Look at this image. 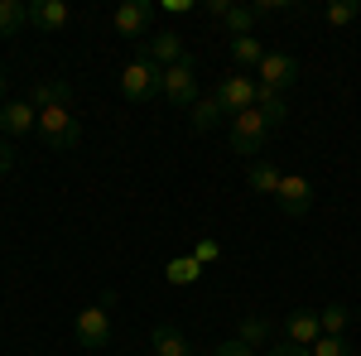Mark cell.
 <instances>
[{"label":"cell","mask_w":361,"mask_h":356,"mask_svg":"<svg viewBox=\"0 0 361 356\" xmlns=\"http://www.w3.org/2000/svg\"><path fill=\"white\" fill-rule=\"evenodd\" d=\"M29 106L34 111H49V106H73V87L54 78V82H34L29 87Z\"/></svg>","instance_id":"cell-14"},{"label":"cell","mask_w":361,"mask_h":356,"mask_svg":"<svg viewBox=\"0 0 361 356\" xmlns=\"http://www.w3.org/2000/svg\"><path fill=\"white\" fill-rule=\"evenodd\" d=\"M236 337H241L246 347H260V342L270 337V323H265V318H241V328H236Z\"/></svg>","instance_id":"cell-25"},{"label":"cell","mask_w":361,"mask_h":356,"mask_svg":"<svg viewBox=\"0 0 361 356\" xmlns=\"http://www.w3.org/2000/svg\"><path fill=\"white\" fill-rule=\"evenodd\" d=\"M231 154H260L265 149V140H270V125H265V116L250 106L241 116H231Z\"/></svg>","instance_id":"cell-3"},{"label":"cell","mask_w":361,"mask_h":356,"mask_svg":"<svg viewBox=\"0 0 361 356\" xmlns=\"http://www.w3.org/2000/svg\"><path fill=\"white\" fill-rule=\"evenodd\" d=\"M318 323H323V337H342L347 323H352V308H347V303H328V308L318 313Z\"/></svg>","instance_id":"cell-22"},{"label":"cell","mask_w":361,"mask_h":356,"mask_svg":"<svg viewBox=\"0 0 361 356\" xmlns=\"http://www.w3.org/2000/svg\"><path fill=\"white\" fill-rule=\"evenodd\" d=\"M0 130H5V140H20L29 130H39V111L29 102H5L0 106Z\"/></svg>","instance_id":"cell-11"},{"label":"cell","mask_w":361,"mask_h":356,"mask_svg":"<svg viewBox=\"0 0 361 356\" xmlns=\"http://www.w3.org/2000/svg\"><path fill=\"white\" fill-rule=\"evenodd\" d=\"M29 25V5L25 0H0V39H15Z\"/></svg>","instance_id":"cell-20"},{"label":"cell","mask_w":361,"mask_h":356,"mask_svg":"<svg viewBox=\"0 0 361 356\" xmlns=\"http://www.w3.org/2000/svg\"><path fill=\"white\" fill-rule=\"evenodd\" d=\"M255 78H260V87H270V92H289L294 87V78H299V58L294 54H265V63L255 68Z\"/></svg>","instance_id":"cell-7"},{"label":"cell","mask_w":361,"mask_h":356,"mask_svg":"<svg viewBox=\"0 0 361 356\" xmlns=\"http://www.w3.org/2000/svg\"><path fill=\"white\" fill-rule=\"evenodd\" d=\"M193 260H197V265H212V260H222V246L207 236V241H197V246H193Z\"/></svg>","instance_id":"cell-27"},{"label":"cell","mask_w":361,"mask_h":356,"mask_svg":"<svg viewBox=\"0 0 361 356\" xmlns=\"http://www.w3.org/2000/svg\"><path fill=\"white\" fill-rule=\"evenodd\" d=\"M222 116H226V111H222V102H217V97H197V102H193V116H188V125H193L197 135H207V130H212Z\"/></svg>","instance_id":"cell-18"},{"label":"cell","mask_w":361,"mask_h":356,"mask_svg":"<svg viewBox=\"0 0 361 356\" xmlns=\"http://www.w3.org/2000/svg\"><path fill=\"white\" fill-rule=\"evenodd\" d=\"M39 140H44L54 154H63V149H78V145H82V125H78L73 106H49V111H39Z\"/></svg>","instance_id":"cell-1"},{"label":"cell","mask_w":361,"mask_h":356,"mask_svg":"<svg viewBox=\"0 0 361 356\" xmlns=\"http://www.w3.org/2000/svg\"><path fill=\"white\" fill-rule=\"evenodd\" d=\"M159 73H164V68H154L145 54L130 58L126 73H121V97L135 102V106H140V102H149V97H159Z\"/></svg>","instance_id":"cell-2"},{"label":"cell","mask_w":361,"mask_h":356,"mask_svg":"<svg viewBox=\"0 0 361 356\" xmlns=\"http://www.w3.org/2000/svg\"><path fill=\"white\" fill-rule=\"evenodd\" d=\"M357 318H361V308H357Z\"/></svg>","instance_id":"cell-33"},{"label":"cell","mask_w":361,"mask_h":356,"mask_svg":"<svg viewBox=\"0 0 361 356\" xmlns=\"http://www.w3.org/2000/svg\"><path fill=\"white\" fill-rule=\"evenodd\" d=\"M279 178H284V173H279L270 159H255V164L246 168V188L260 192V197H275V192H279Z\"/></svg>","instance_id":"cell-15"},{"label":"cell","mask_w":361,"mask_h":356,"mask_svg":"<svg viewBox=\"0 0 361 356\" xmlns=\"http://www.w3.org/2000/svg\"><path fill=\"white\" fill-rule=\"evenodd\" d=\"M255 20H260V15H255V5H231V10L222 15V29L231 34V39H246L250 29H255Z\"/></svg>","instance_id":"cell-21"},{"label":"cell","mask_w":361,"mask_h":356,"mask_svg":"<svg viewBox=\"0 0 361 356\" xmlns=\"http://www.w3.org/2000/svg\"><path fill=\"white\" fill-rule=\"evenodd\" d=\"M226 10H231V0H207V15H212V20H222Z\"/></svg>","instance_id":"cell-31"},{"label":"cell","mask_w":361,"mask_h":356,"mask_svg":"<svg viewBox=\"0 0 361 356\" xmlns=\"http://www.w3.org/2000/svg\"><path fill=\"white\" fill-rule=\"evenodd\" d=\"M275 202L284 207V217H308V207H313V183H308L304 173H284Z\"/></svg>","instance_id":"cell-8"},{"label":"cell","mask_w":361,"mask_h":356,"mask_svg":"<svg viewBox=\"0 0 361 356\" xmlns=\"http://www.w3.org/2000/svg\"><path fill=\"white\" fill-rule=\"evenodd\" d=\"M29 25L44 29V34H58L68 25V5L63 0H29Z\"/></svg>","instance_id":"cell-13"},{"label":"cell","mask_w":361,"mask_h":356,"mask_svg":"<svg viewBox=\"0 0 361 356\" xmlns=\"http://www.w3.org/2000/svg\"><path fill=\"white\" fill-rule=\"evenodd\" d=\"M318 337H323V323H318V313L299 308V313H289V318H284V342H289V347H313Z\"/></svg>","instance_id":"cell-12"},{"label":"cell","mask_w":361,"mask_h":356,"mask_svg":"<svg viewBox=\"0 0 361 356\" xmlns=\"http://www.w3.org/2000/svg\"><path fill=\"white\" fill-rule=\"evenodd\" d=\"M217 102H222L226 116H241V111L255 106V97H260V82L255 78H246V73H231V78H222L217 82V92H212Z\"/></svg>","instance_id":"cell-6"},{"label":"cell","mask_w":361,"mask_h":356,"mask_svg":"<svg viewBox=\"0 0 361 356\" xmlns=\"http://www.w3.org/2000/svg\"><path fill=\"white\" fill-rule=\"evenodd\" d=\"M255 111L265 116V125H270V130H279V125L289 121V102H284L279 92H270V87H260V97H255Z\"/></svg>","instance_id":"cell-17"},{"label":"cell","mask_w":361,"mask_h":356,"mask_svg":"<svg viewBox=\"0 0 361 356\" xmlns=\"http://www.w3.org/2000/svg\"><path fill=\"white\" fill-rule=\"evenodd\" d=\"M145 58H149L154 68H178V63H188V54H183V34H173V29H159V34H149V44H145Z\"/></svg>","instance_id":"cell-9"},{"label":"cell","mask_w":361,"mask_h":356,"mask_svg":"<svg viewBox=\"0 0 361 356\" xmlns=\"http://www.w3.org/2000/svg\"><path fill=\"white\" fill-rule=\"evenodd\" d=\"M149 342H154V356H193L188 337H183L178 328H169V323H159V328L149 332Z\"/></svg>","instance_id":"cell-16"},{"label":"cell","mask_w":361,"mask_h":356,"mask_svg":"<svg viewBox=\"0 0 361 356\" xmlns=\"http://www.w3.org/2000/svg\"><path fill=\"white\" fill-rule=\"evenodd\" d=\"M265 54H270V49H265V44H260V39H231V63H236V68H250V73H255V68H260V63H265Z\"/></svg>","instance_id":"cell-19"},{"label":"cell","mask_w":361,"mask_h":356,"mask_svg":"<svg viewBox=\"0 0 361 356\" xmlns=\"http://www.w3.org/2000/svg\"><path fill=\"white\" fill-rule=\"evenodd\" d=\"M212 356H255V352H250L241 337H226V342H217V347H212Z\"/></svg>","instance_id":"cell-28"},{"label":"cell","mask_w":361,"mask_h":356,"mask_svg":"<svg viewBox=\"0 0 361 356\" xmlns=\"http://www.w3.org/2000/svg\"><path fill=\"white\" fill-rule=\"evenodd\" d=\"M5 173H15V145L10 140H0V178Z\"/></svg>","instance_id":"cell-29"},{"label":"cell","mask_w":361,"mask_h":356,"mask_svg":"<svg viewBox=\"0 0 361 356\" xmlns=\"http://www.w3.org/2000/svg\"><path fill=\"white\" fill-rule=\"evenodd\" d=\"M323 20H328L333 29L352 25V20H361V0H337V5H328V10H323Z\"/></svg>","instance_id":"cell-24"},{"label":"cell","mask_w":361,"mask_h":356,"mask_svg":"<svg viewBox=\"0 0 361 356\" xmlns=\"http://www.w3.org/2000/svg\"><path fill=\"white\" fill-rule=\"evenodd\" d=\"M0 106H5V68H0Z\"/></svg>","instance_id":"cell-32"},{"label":"cell","mask_w":361,"mask_h":356,"mask_svg":"<svg viewBox=\"0 0 361 356\" xmlns=\"http://www.w3.org/2000/svg\"><path fill=\"white\" fill-rule=\"evenodd\" d=\"M308 352H313V356H357L347 337H318V342H313Z\"/></svg>","instance_id":"cell-26"},{"label":"cell","mask_w":361,"mask_h":356,"mask_svg":"<svg viewBox=\"0 0 361 356\" xmlns=\"http://www.w3.org/2000/svg\"><path fill=\"white\" fill-rule=\"evenodd\" d=\"M169 284H197V274H202V265H197L193 255H178V260H169Z\"/></svg>","instance_id":"cell-23"},{"label":"cell","mask_w":361,"mask_h":356,"mask_svg":"<svg viewBox=\"0 0 361 356\" xmlns=\"http://www.w3.org/2000/svg\"><path fill=\"white\" fill-rule=\"evenodd\" d=\"M159 97H169V106H188L197 102V73L193 63H178V68H164L159 73Z\"/></svg>","instance_id":"cell-5"},{"label":"cell","mask_w":361,"mask_h":356,"mask_svg":"<svg viewBox=\"0 0 361 356\" xmlns=\"http://www.w3.org/2000/svg\"><path fill=\"white\" fill-rule=\"evenodd\" d=\"M73 337H78V347H87V352H102L111 342V313H106V303L82 308L78 323H73Z\"/></svg>","instance_id":"cell-4"},{"label":"cell","mask_w":361,"mask_h":356,"mask_svg":"<svg viewBox=\"0 0 361 356\" xmlns=\"http://www.w3.org/2000/svg\"><path fill=\"white\" fill-rule=\"evenodd\" d=\"M149 20H154V5L149 0H126V5H116V15H111L116 34H126V39H140L149 29Z\"/></svg>","instance_id":"cell-10"},{"label":"cell","mask_w":361,"mask_h":356,"mask_svg":"<svg viewBox=\"0 0 361 356\" xmlns=\"http://www.w3.org/2000/svg\"><path fill=\"white\" fill-rule=\"evenodd\" d=\"M265 356H313L308 347H289V342H279V347H270Z\"/></svg>","instance_id":"cell-30"}]
</instances>
